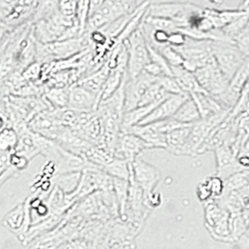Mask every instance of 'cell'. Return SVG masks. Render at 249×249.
Wrapping results in <instances>:
<instances>
[{"label":"cell","instance_id":"obj_3","mask_svg":"<svg viewBox=\"0 0 249 249\" xmlns=\"http://www.w3.org/2000/svg\"><path fill=\"white\" fill-rule=\"evenodd\" d=\"M91 41L89 35H84L78 38L59 40L49 44L36 42V62L50 64L57 61L68 60L82 52L90 50Z\"/></svg>","mask_w":249,"mask_h":249},{"label":"cell","instance_id":"obj_14","mask_svg":"<svg viewBox=\"0 0 249 249\" xmlns=\"http://www.w3.org/2000/svg\"><path fill=\"white\" fill-rule=\"evenodd\" d=\"M190 98L191 95L185 92L180 94H172L166 100L160 104L158 107L138 125L150 124L173 118L182 105Z\"/></svg>","mask_w":249,"mask_h":249},{"label":"cell","instance_id":"obj_18","mask_svg":"<svg viewBox=\"0 0 249 249\" xmlns=\"http://www.w3.org/2000/svg\"><path fill=\"white\" fill-rule=\"evenodd\" d=\"M173 77L177 80L181 91L192 95L193 93L205 92L200 86L194 73L186 70L183 67L172 68ZM206 93V92H205Z\"/></svg>","mask_w":249,"mask_h":249},{"label":"cell","instance_id":"obj_19","mask_svg":"<svg viewBox=\"0 0 249 249\" xmlns=\"http://www.w3.org/2000/svg\"><path fill=\"white\" fill-rule=\"evenodd\" d=\"M109 73H110V68H108V66L106 64L102 68H100L96 72L80 79L78 83L87 91L96 95L98 97V103H99V95L102 91L107 79L108 78Z\"/></svg>","mask_w":249,"mask_h":249},{"label":"cell","instance_id":"obj_33","mask_svg":"<svg viewBox=\"0 0 249 249\" xmlns=\"http://www.w3.org/2000/svg\"><path fill=\"white\" fill-rule=\"evenodd\" d=\"M59 9L61 13L68 19H76L78 2L76 1H59Z\"/></svg>","mask_w":249,"mask_h":249},{"label":"cell","instance_id":"obj_11","mask_svg":"<svg viewBox=\"0 0 249 249\" xmlns=\"http://www.w3.org/2000/svg\"><path fill=\"white\" fill-rule=\"evenodd\" d=\"M155 78L143 71L134 79H128L125 83V112L136 108L147 89L157 81Z\"/></svg>","mask_w":249,"mask_h":249},{"label":"cell","instance_id":"obj_15","mask_svg":"<svg viewBox=\"0 0 249 249\" xmlns=\"http://www.w3.org/2000/svg\"><path fill=\"white\" fill-rule=\"evenodd\" d=\"M98 106V97L79 83L70 87L68 109L79 113H91L97 110Z\"/></svg>","mask_w":249,"mask_h":249},{"label":"cell","instance_id":"obj_36","mask_svg":"<svg viewBox=\"0 0 249 249\" xmlns=\"http://www.w3.org/2000/svg\"></svg>","mask_w":249,"mask_h":249},{"label":"cell","instance_id":"obj_25","mask_svg":"<svg viewBox=\"0 0 249 249\" xmlns=\"http://www.w3.org/2000/svg\"><path fill=\"white\" fill-rule=\"evenodd\" d=\"M19 136L13 127H6L0 132V151H15Z\"/></svg>","mask_w":249,"mask_h":249},{"label":"cell","instance_id":"obj_22","mask_svg":"<svg viewBox=\"0 0 249 249\" xmlns=\"http://www.w3.org/2000/svg\"><path fill=\"white\" fill-rule=\"evenodd\" d=\"M173 118L183 124H194L202 120L197 105L192 96L182 105Z\"/></svg>","mask_w":249,"mask_h":249},{"label":"cell","instance_id":"obj_12","mask_svg":"<svg viewBox=\"0 0 249 249\" xmlns=\"http://www.w3.org/2000/svg\"><path fill=\"white\" fill-rule=\"evenodd\" d=\"M205 220L212 234H216L217 238L230 236V214L223 209L214 199L205 202Z\"/></svg>","mask_w":249,"mask_h":249},{"label":"cell","instance_id":"obj_32","mask_svg":"<svg viewBox=\"0 0 249 249\" xmlns=\"http://www.w3.org/2000/svg\"><path fill=\"white\" fill-rule=\"evenodd\" d=\"M237 46L240 52L247 57H249V28L246 27L240 34L231 39Z\"/></svg>","mask_w":249,"mask_h":249},{"label":"cell","instance_id":"obj_8","mask_svg":"<svg viewBox=\"0 0 249 249\" xmlns=\"http://www.w3.org/2000/svg\"><path fill=\"white\" fill-rule=\"evenodd\" d=\"M132 176L136 184L144 193L145 204L148 208L149 200L155 194L154 191L160 181V172L154 165L142 159L137 158L132 162Z\"/></svg>","mask_w":249,"mask_h":249},{"label":"cell","instance_id":"obj_10","mask_svg":"<svg viewBox=\"0 0 249 249\" xmlns=\"http://www.w3.org/2000/svg\"><path fill=\"white\" fill-rule=\"evenodd\" d=\"M62 111L45 109L37 114L28 124V126L36 134L56 142L65 127L61 120Z\"/></svg>","mask_w":249,"mask_h":249},{"label":"cell","instance_id":"obj_16","mask_svg":"<svg viewBox=\"0 0 249 249\" xmlns=\"http://www.w3.org/2000/svg\"><path fill=\"white\" fill-rule=\"evenodd\" d=\"M123 133L133 134L144 140L152 148H161L166 149V135L159 132L158 129L154 124L146 125H135L130 128H127L123 131Z\"/></svg>","mask_w":249,"mask_h":249},{"label":"cell","instance_id":"obj_20","mask_svg":"<svg viewBox=\"0 0 249 249\" xmlns=\"http://www.w3.org/2000/svg\"><path fill=\"white\" fill-rule=\"evenodd\" d=\"M193 126V124L186 125L168 133L166 135V150L175 155L180 156L182 149L191 135Z\"/></svg>","mask_w":249,"mask_h":249},{"label":"cell","instance_id":"obj_35","mask_svg":"<svg viewBox=\"0 0 249 249\" xmlns=\"http://www.w3.org/2000/svg\"><path fill=\"white\" fill-rule=\"evenodd\" d=\"M196 193H197V196H198L199 200L204 203L212 199V194L205 182L199 184V186L197 187Z\"/></svg>","mask_w":249,"mask_h":249},{"label":"cell","instance_id":"obj_29","mask_svg":"<svg viewBox=\"0 0 249 249\" xmlns=\"http://www.w3.org/2000/svg\"><path fill=\"white\" fill-rule=\"evenodd\" d=\"M160 88L166 91L169 94H180L183 93L180 87L178 86L177 80L174 77L171 76H160L157 79Z\"/></svg>","mask_w":249,"mask_h":249},{"label":"cell","instance_id":"obj_5","mask_svg":"<svg viewBox=\"0 0 249 249\" xmlns=\"http://www.w3.org/2000/svg\"><path fill=\"white\" fill-rule=\"evenodd\" d=\"M212 42L213 40H196L188 37L184 45L174 49L184 59L182 67L194 73L215 59L212 52Z\"/></svg>","mask_w":249,"mask_h":249},{"label":"cell","instance_id":"obj_23","mask_svg":"<svg viewBox=\"0 0 249 249\" xmlns=\"http://www.w3.org/2000/svg\"><path fill=\"white\" fill-rule=\"evenodd\" d=\"M132 163L124 159L114 158L111 162L106 165L103 171L113 178L129 181L131 177Z\"/></svg>","mask_w":249,"mask_h":249},{"label":"cell","instance_id":"obj_13","mask_svg":"<svg viewBox=\"0 0 249 249\" xmlns=\"http://www.w3.org/2000/svg\"><path fill=\"white\" fill-rule=\"evenodd\" d=\"M147 149L153 148L140 137L129 133H122L115 153V158L124 159L132 163L140 157L143 151Z\"/></svg>","mask_w":249,"mask_h":249},{"label":"cell","instance_id":"obj_31","mask_svg":"<svg viewBox=\"0 0 249 249\" xmlns=\"http://www.w3.org/2000/svg\"><path fill=\"white\" fill-rule=\"evenodd\" d=\"M206 185L208 186L211 194H212V199H217L219 198L224 192V180L221 179L219 177L215 176L207 178L205 180Z\"/></svg>","mask_w":249,"mask_h":249},{"label":"cell","instance_id":"obj_17","mask_svg":"<svg viewBox=\"0 0 249 249\" xmlns=\"http://www.w3.org/2000/svg\"><path fill=\"white\" fill-rule=\"evenodd\" d=\"M191 96L197 105L202 120L213 117L217 114L223 113L225 111H229V109H226L215 97L209 95L208 93H193Z\"/></svg>","mask_w":249,"mask_h":249},{"label":"cell","instance_id":"obj_34","mask_svg":"<svg viewBox=\"0 0 249 249\" xmlns=\"http://www.w3.org/2000/svg\"><path fill=\"white\" fill-rule=\"evenodd\" d=\"M188 36L181 33V32H173L169 35V39H168V44L173 47H181L187 42Z\"/></svg>","mask_w":249,"mask_h":249},{"label":"cell","instance_id":"obj_1","mask_svg":"<svg viewBox=\"0 0 249 249\" xmlns=\"http://www.w3.org/2000/svg\"><path fill=\"white\" fill-rule=\"evenodd\" d=\"M143 3L142 1H91L86 34L100 30L125 15L134 13Z\"/></svg>","mask_w":249,"mask_h":249},{"label":"cell","instance_id":"obj_6","mask_svg":"<svg viewBox=\"0 0 249 249\" xmlns=\"http://www.w3.org/2000/svg\"><path fill=\"white\" fill-rule=\"evenodd\" d=\"M212 52L218 68L230 81L247 60L232 40L213 41Z\"/></svg>","mask_w":249,"mask_h":249},{"label":"cell","instance_id":"obj_24","mask_svg":"<svg viewBox=\"0 0 249 249\" xmlns=\"http://www.w3.org/2000/svg\"><path fill=\"white\" fill-rule=\"evenodd\" d=\"M80 179L81 172H71L58 175L55 178V186L68 196L77 191Z\"/></svg>","mask_w":249,"mask_h":249},{"label":"cell","instance_id":"obj_21","mask_svg":"<svg viewBox=\"0 0 249 249\" xmlns=\"http://www.w3.org/2000/svg\"><path fill=\"white\" fill-rule=\"evenodd\" d=\"M70 88H50L41 96L49 109L64 110L68 108Z\"/></svg>","mask_w":249,"mask_h":249},{"label":"cell","instance_id":"obj_26","mask_svg":"<svg viewBox=\"0 0 249 249\" xmlns=\"http://www.w3.org/2000/svg\"><path fill=\"white\" fill-rule=\"evenodd\" d=\"M25 220V206L24 204H19L15 207L4 219V223L13 230L22 228Z\"/></svg>","mask_w":249,"mask_h":249},{"label":"cell","instance_id":"obj_2","mask_svg":"<svg viewBox=\"0 0 249 249\" xmlns=\"http://www.w3.org/2000/svg\"><path fill=\"white\" fill-rule=\"evenodd\" d=\"M204 8L192 2H150L147 14L173 21L178 28L193 27L203 15Z\"/></svg>","mask_w":249,"mask_h":249},{"label":"cell","instance_id":"obj_27","mask_svg":"<svg viewBox=\"0 0 249 249\" xmlns=\"http://www.w3.org/2000/svg\"><path fill=\"white\" fill-rule=\"evenodd\" d=\"M155 50L158 51L159 53L164 57V59L170 65L171 68H177V67L183 66V64H184L183 57L169 44L159 47Z\"/></svg>","mask_w":249,"mask_h":249},{"label":"cell","instance_id":"obj_28","mask_svg":"<svg viewBox=\"0 0 249 249\" xmlns=\"http://www.w3.org/2000/svg\"><path fill=\"white\" fill-rule=\"evenodd\" d=\"M90 4L91 1H79L78 2V9H77V21L79 23V28L81 36L86 34L87 23L89 20V13H90Z\"/></svg>","mask_w":249,"mask_h":249},{"label":"cell","instance_id":"obj_4","mask_svg":"<svg viewBox=\"0 0 249 249\" xmlns=\"http://www.w3.org/2000/svg\"><path fill=\"white\" fill-rule=\"evenodd\" d=\"M39 1H5L0 2L1 27L14 30L31 23Z\"/></svg>","mask_w":249,"mask_h":249},{"label":"cell","instance_id":"obj_30","mask_svg":"<svg viewBox=\"0 0 249 249\" xmlns=\"http://www.w3.org/2000/svg\"><path fill=\"white\" fill-rule=\"evenodd\" d=\"M56 249H95L93 244L89 240L82 238L70 239L60 245Z\"/></svg>","mask_w":249,"mask_h":249},{"label":"cell","instance_id":"obj_7","mask_svg":"<svg viewBox=\"0 0 249 249\" xmlns=\"http://www.w3.org/2000/svg\"><path fill=\"white\" fill-rule=\"evenodd\" d=\"M124 43L128 51L129 79H134L144 71L150 62L147 40L141 25L125 40Z\"/></svg>","mask_w":249,"mask_h":249},{"label":"cell","instance_id":"obj_9","mask_svg":"<svg viewBox=\"0 0 249 249\" xmlns=\"http://www.w3.org/2000/svg\"><path fill=\"white\" fill-rule=\"evenodd\" d=\"M194 75L204 91L215 98L222 95L230 85V80L218 68L215 59L207 66L196 70Z\"/></svg>","mask_w":249,"mask_h":249}]
</instances>
